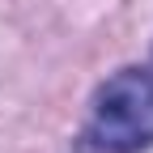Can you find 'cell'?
<instances>
[{"instance_id": "cell-1", "label": "cell", "mask_w": 153, "mask_h": 153, "mask_svg": "<svg viewBox=\"0 0 153 153\" xmlns=\"http://www.w3.org/2000/svg\"><path fill=\"white\" fill-rule=\"evenodd\" d=\"M94 140L111 153H140L153 145V76L123 68L94 98Z\"/></svg>"}]
</instances>
